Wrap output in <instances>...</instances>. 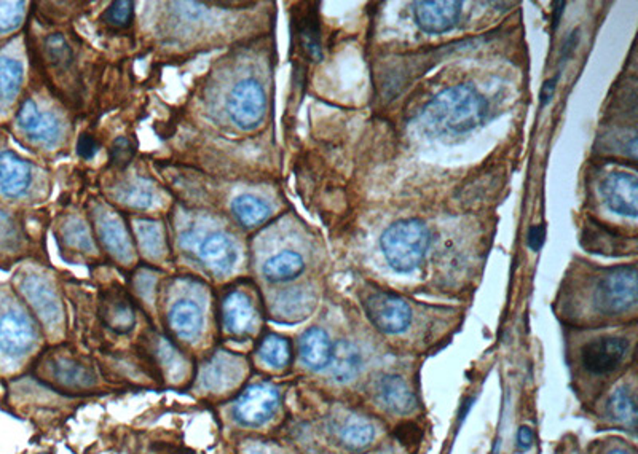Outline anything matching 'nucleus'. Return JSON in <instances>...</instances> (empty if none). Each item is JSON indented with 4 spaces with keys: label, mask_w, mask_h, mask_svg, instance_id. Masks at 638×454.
<instances>
[{
    "label": "nucleus",
    "mask_w": 638,
    "mask_h": 454,
    "mask_svg": "<svg viewBox=\"0 0 638 454\" xmlns=\"http://www.w3.org/2000/svg\"><path fill=\"white\" fill-rule=\"evenodd\" d=\"M488 102L473 85L444 89L424 108L428 127L437 133L465 134L486 121Z\"/></svg>",
    "instance_id": "1"
},
{
    "label": "nucleus",
    "mask_w": 638,
    "mask_h": 454,
    "mask_svg": "<svg viewBox=\"0 0 638 454\" xmlns=\"http://www.w3.org/2000/svg\"><path fill=\"white\" fill-rule=\"evenodd\" d=\"M430 242V230L424 222L405 219L386 228L380 247L394 272L411 273L424 263Z\"/></svg>",
    "instance_id": "2"
},
{
    "label": "nucleus",
    "mask_w": 638,
    "mask_h": 454,
    "mask_svg": "<svg viewBox=\"0 0 638 454\" xmlns=\"http://www.w3.org/2000/svg\"><path fill=\"white\" fill-rule=\"evenodd\" d=\"M637 292V268H614L599 281L595 291V306L603 315H622L635 308Z\"/></svg>",
    "instance_id": "3"
},
{
    "label": "nucleus",
    "mask_w": 638,
    "mask_h": 454,
    "mask_svg": "<svg viewBox=\"0 0 638 454\" xmlns=\"http://www.w3.org/2000/svg\"><path fill=\"white\" fill-rule=\"evenodd\" d=\"M266 110V91L259 82L246 78L235 85L228 96L227 112L236 127L245 131L259 127Z\"/></svg>",
    "instance_id": "4"
},
{
    "label": "nucleus",
    "mask_w": 638,
    "mask_h": 454,
    "mask_svg": "<svg viewBox=\"0 0 638 454\" xmlns=\"http://www.w3.org/2000/svg\"><path fill=\"white\" fill-rule=\"evenodd\" d=\"M369 321L382 334H404L412 321V311L404 298L392 292H375L364 302Z\"/></svg>",
    "instance_id": "5"
},
{
    "label": "nucleus",
    "mask_w": 638,
    "mask_h": 454,
    "mask_svg": "<svg viewBox=\"0 0 638 454\" xmlns=\"http://www.w3.org/2000/svg\"><path fill=\"white\" fill-rule=\"evenodd\" d=\"M631 345L622 336H603L584 345L581 349V366L592 377H608L620 368L626 360Z\"/></svg>",
    "instance_id": "6"
},
{
    "label": "nucleus",
    "mask_w": 638,
    "mask_h": 454,
    "mask_svg": "<svg viewBox=\"0 0 638 454\" xmlns=\"http://www.w3.org/2000/svg\"><path fill=\"white\" fill-rule=\"evenodd\" d=\"M279 402L278 389L272 385L260 383L243 392L235 407V417L243 426H260L272 417Z\"/></svg>",
    "instance_id": "7"
},
{
    "label": "nucleus",
    "mask_w": 638,
    "mask_h": 454,
    "mask_svg": "<svg viewBox=\"0 0 638 454\" xmlns=\"http://www.w3.org/2000/svg\"><path fill=\"white\" fill-rule=\"evenodd\" d=\"M462 15V2L422 0L413 4V18L426 34H444L455 27Z\"/></svg>",
    "instance_id": "8"
},
{
    "label": "nucleus",
    "mask_w": 638,
    "mask_h": 454,
    "mask_svg": "<svg viewBox=\"0 0 638 454\" xmlns=\"http://www.w3.org/2000/svg\"><path fill=\"white\" fill-rule=\"evenodd\" d=\"M601 195L614 214L635 219L638 214L637 177L627 172H612L601 185Z\"/></svg>",
    "instance_id": "9"
},
{
    "label": "nucleus",
    "mask_w": 638,
    "mask_h": 454,
    "mask_svg": "<svg viewBox=\"0 0 638 454\" xmlns=\"http://www.w3.org/2000/svg\"><path fill=\"white\" fill-rule=\"evenodd\" d=\"M36 343V330L27 315L18 311L0 315V351L10 357L27 353Z\"/></svg>",
    "instance_id": "10"
},
{
    "label": "nucleus",
    "mask_w": 638,
    "mask_h": 454,
    "mask_svg": "<svg viewBox=\"0 0 638 454\" xmlns=\"http://www.w3.org/2000/svg\"><path fill=\"white\" fill-rule=\"evenodd\" d=\"M18 127L32 139L44 142V144H55L59 138V121L51 114H42L38 110L36 102L27 99L19 108Z\"/></svg>",
    "instance_id": "11"
},
{
    "label": "nucleus",
    "mask_w": 638,
    "mask_h": 454,
    "mask_svg": "<svg viewBox=\"0 0 638 454\" xmlns=\"http://www.w3.org/2000/svg\"><path fill=\"white\" fill-rule=\"evenodd\" d=\"M31 185V164L15 151L0 153V190L4 195L18 198Z\"/></svg>",
    "instance_id": "12"
},
{
    "label": "nucleus",
    "mask_w": 638,
    "mask_h": 454,
    "mask_svg": "<svg viewBox=\"0 0 638 454\" xmlns=\"http://www.w3.org/2000/svg\"><path fill=\"white\" fill-rule=\"evenodd\" d=\"M198 257L211 272L225 274L232 272L238 255L234 241L230 240L227 234L213 233L202 241L198 247Z\"/></svg>",
    "instance_id": "13"
},
{
    "label": "nucleus",
    "mask_w": 638,
    "mask_h": 454,
    "mask_svg": "<svg viewBox=\"0 0 638 454\" xmlns=\"http://www.w3.org/2000/svg\"><path fill=\"white\" fill-rule=\"evenodd\" d=\"M222 317L230 334L247 335L256 321L253 303L243 292H232L222 303Z\"/></svg>",
    "instance_id": "14"
},
{
    "label": "nucleus",
    "mask_w": 638,
    "mask_h": 454,
    "mask_svg": "<svg viewBox=\"0 0 638 454\" xmlns=\"http://www.w3.org/2000/svg\"><path fill=\"white\" fill-rule=\"evenodd\" d=\"M300 357L311 370H322L329 366L332 357V347L329 335L319 327L309 328L300 338Z\"/></svg>",
    "instance_id": "15"
},
{
    "label": "nucleus",
    "mask_w": 638,
    "mask_h": 454,
    "mask_svg": "<svg viewBox=\"0 0 638 454\" xmlns=\"http://www.w3.org/2000/svg\"><path fill=\"white\" fill-rule=\"evenodd\" d=\"M380 402L385 405L388 410L396 413H409L417 407L415 394L411 391L409 385L401 377L388 375L380 379L377 387Z\"/></svg>",
    "instance_id": "16"
},
{
    "label": "nucleus",
    "mask_w": 638,
    "mask_h": 454,
    "mask_svg": "<svg viewBox=\"0 0 638 454\" xmlns=\"http://www.w3.org/2000/svg\"><path fill=\"white\" fill-rule=\"evenodd\" d=\"M330 373L339 383H348L360 375L362 357L360 349L350 341H339L332 347L330 357Z\"/></svg>",
    "instance_id": "17"
},
{
    "label": "nucleus",
    "mask_w": 638,
    "mask_h": 454,
    "mask_svg": "<svg viewBox=\"0 0 638 454\" xmlns=\"http://www.w3.org/2000/svg\"><path fill=\"white\" fill-rule=\"evenodd\" d=\"M337 436L350 449H364L371 445L375 436L372 424L360 415L341 417L335 424Z\"/></svg>",
    "instance_id": "18"
},
{
    "label": "nucleus",
    "mask_w": 638,
    "mask_h": 454,
    "mask_svg": "<svg viewBox=\"0 0 638 454\" xmlns=\"http://www.w3.org/2000/svg\"><path fill=\"white\" fill-rule=\"evenodd\" d=\"M305 270V262L302 255L292 251L273 255L272 259L266 262L262 273L267 281L270 283H288L298 278Z\"/></svg>",
    "instance_id": "19"
},
{
    "label": "nucleus",
    "mask_w": 638,
    "mask_h": 454,
    "mask_svg": "<svg viewBox=\"0 0 638 454\" xmlns=\"http://www.w3.org/2000/svg\"><path fill=\"white\" fill-rule=\"evenodd\" d=\"M203 315L195 303L190 300L177 302L170 311V327L181 338H193L202 330Z\"/></svg>",
    "instance_id": "20"
},
{
    "label": "nucleus",
    "mask_w": 638,
    "mask_h": 454,
    "mask_svg": "<svg viewBox=\"0 0 638 454\" xmlns=\"http://www.w3.org/2000/svg\"><path fill=\"white\" fill-rule=\"evenodd\" d=\"M607 413L614 423L629 426L633 429L637 423V398L633 387L622 386L618 391H614L613 396L608 400Z\"/></svg>",
    "instance_id": "21"
},
{
    "label": "nucleus",
    "mask_w": 638,
    "mask_h": 454,
    "mask_svg": "<svg viewBox=\"0 0 638 454\" xmlns=\"http://www.w3.org/2000/svg\"><path fill=\"white\" fill-rule=\"evenodd\" d=\"M232 212L245 227H257L270 217V206L257 196L240 195L232 202Z\"/></svg>",
    "instance_id": "22"
},
{
    "label": "nucleus",
    "mask_w": 638,
    "mask_h": 454,
    "mask_svg": "<svg viewBox=\"0 0 638 454\" xmlns=\"http://www.w3.org/2000/svg\"><path fill=\"white\" fill-rule=\"evenodd\" d=\"M102 317L108 322L109 327L120 334H127L136 324V315L131 304L121 295H110V298L104 302Z\"/></svg>",
    "instance_id": "23"
},
{
    "label": "nucleus",
    "mask_w": 638,
    "mask_h": 454,
    "mask_svg": "<svg viewBox=\"0 0 638 454\" xmlns=\"http://www.w3.org/2000/svg\"><path fill=\"white\" fill-rule=\"evenodd\" d=\"M26 295L31 300L32 306L37 309L38 315H42V319L48 324L58 321L59 317V304H58L55 294L45 287L44 283H40L37 279L27 281L25 287Z\"/></svg>",
    "instance_id": "24"
},
{
    "label": "nucleus",
    "mask_w": 638,
    "mask_h": 454,
    "mask_svg": "<svg viewBox=\"0 0 638 454\" xmlns=\"http://www.w3.org/2000/svg\"><path fill=\"white\" fill-rule=\"evenodd\" d=\"M99 234L109 253H114L115 257L121 260L130 257V242L120 222L114 217H104L99 225Z\"/></svg>",
    "instance_id": "25"
},
{
    "label": "nucleus",
    "mask_w": 638,
    "mask_h": 454,
    "mask_svg": "<svg viewBox=\"0 0 638 454\" xmlns=\"http://www.w3.org/2000/svg\"><path fill=\"white\" fill-rule=\"evenodd\" d=\"M260 359L275 368H283L291 360V345L285 336L267 335L259 346Z\"/></svg>",
    "instance_id": "26"
},
{
    "label": "nucleus",
    "mask_w": 638,
    "mask_h": 454,
    "mask_svg": "<svg viewBox=\"0 0 638 454\" xmlns=\"http://www.w3.org/2000/svg\"><path fill=\"white\" fill-rule=\"evenodd\" d=\"M23 82V66L12 57H0V102L12 101Z\"/></svg>",
    "instance_id": "27"
},
{
    "label": "nucleus",
    "mask_w": 638,
    "mask_h": 454,
    "mask_svg": "<svg viewBox=\"0 0 638 454\" xmlns=\"http://www.w3.org/2000/svg\"><path fill=\"white\" fill-rule=\"evenodd\" d=\"M311 308H313V300L307 292L300 291V289L285 292L279 298V315L289 319V321H296V319H302L305 315H309Z\"/></svg>",
    "instance_id": "28"
},
{
    "label": "nucleus",
    "mask_w": 638,
    "mask_h": 454,
    "mask_svg": "<svg viewBox=\"0 0 638 454\" xmlns=\"http://www.w3.org/2000/svg\"><path fill=\"white\" fill-rule=\"evenodd\" d=\"M53 375L59 383L66 386H89L93 383V375L85 366L74 364L70 360L63 359L57 362Z\"/></svg>",
    "instance_id": "29"
},
{
    "label": "nucleus",
    "mask_w": 638,
    "mask_h": 454,
    "mask_svg": "<svg viewBox=\"0 0 638 454\" xmlns=\"http://www.w3.org/2000/svg\"><path fill=\"white\" fill-rule=\"evenodd\" d=\"M133 15V2H130V0H120V2H114L112 5L109 6L102 19H104L109 26H114V27H127V26L131 25Z\"/></svg>",
    "instance_id": "30"
},
{
    "label": "nucleus",
    "mask_w": 638,
    "mask_h": 454,
    "mask_svg": "<svg viewBox=\"0 0 638 454\" xmlns=\"http://www.w3.org/2000/svg\"><path fill=\"white\" fill-rule=\"evenodd\" d=\"M300 42H302V46H304L307 53L310 55L311 57H321V42H319V29H318L317 19L309 18L305 19L302 26H300Z\"/></svg>",
    "instance_id": "31"
},
{
    "label": "nucleus",
    "mask_w": 638,
    "mask_h": 454,
    "mask_svg": "<svg viewBox=\"0 0 638 454\" xmlns=\"http://www.w3.org/2000/svg\"><path fill=\"white\" fill-rule=\"evenodd\" d=\"M25 16L23 2H0V32L16 29Z\"/></svg>",
    "instance_id": "32"
},
{
    "label": "nucleus",
    "mask_w": 638,
    "mask_h": 454,
    "mask_svg": "<svg viewBox=\"0 0 638 454\" xmlns=\"http://www.w3.org/2000/svg\"><path fill=\"white\" fill-rule=\"evenodd\" d=\"M45 45H47V53H48V57H50L53 63L59 64V66H66V64L70 63L72 51H70L69 45H68L66 38L61 34L50 36V37L47 38Z\"/></svg>",
    "instance_id": "33"
},
{
    "label": "nucleus",
    "mask_w": 638,
    "mask_h": 454,
    "mask_svg": "<svg viewBox=\"0 0 638 454\" xmlns=\"http://www.w3.org/2000/svg\"><path fill=\"white\" fill-rule=\"evenodd\" d=\"M134 155V147L131 142L128 139H117L115 140L114 149H112V163L119 164V166H127L131 158Z\"/></svg>",
    "instance_id": "34"
},
{
    "label": "nucleus",
    "mask_w": 638,
    "mask_h": 454,
    "mask_svg": "<svg viewBox=\"0 0 638 454\" xmlns=\"http://www.w3.org/2000/svg\"><path fill=\"white\" fill-rule=\"evenodd\" d=\"M125 201L133 204V206H138V208H149L152 204V193L149 190L144 189V187H131L128 190L127 200Z\"/></svg>",
    "instance_id": "35"
},
{
    "label": "nucleus",
    "mask_w": 638,
    "mask_h": 454,
    "mask_svg": "<svg viewBox=\"0 0 638 454\" xmlns=\"http://www.w3.org/2000/svg\"><path fill=\"white\" fill-rule=\"evenodd\" d=\"M99 150V144L98 140L93 138V136H89V134H83L82 138L78 139V144H77V153L83 158V160H91L95 157L96 153Z\"/></svg>",
    "instance_id": "36"
},
{
    "label": "nucleus",
    "mask_w": 638,
    "mask_h": 454,
    "mask_svg": "<svg viewBox=\"0 0 638 454\" xmlns=\"http://www.w3.org/2000/svg\"><path fill=\"white\" fill-rule=\"evenodd\" d=\"M544 238H546V227L544 225H537L530 230L528 233V246H530L531 251L538 253L544 244Z\"/></svg>",
    "instance_id": "37"
},
{
    "label": "nucleus",
    "mask_w": 638,
    "mask_h": 454,
    "mask_svg": "<svg viewBox=\"0 0 638 454\" xmlns=\"http://www.w3.org/2000/svg\"><path fill=\"white\" fill-rule=\"evenodd\" d=\"M518 449H528L533 443V432L528 428H520L518 436Z\"/></svg>",
    "instance_id": "38"
},
{
    "label": "nucleus",
    "mask_w": 638,
    "mask_h": 454,
    "mask_svg": "<svg viewBox=\"0 0 638 454\" xmlns=\"http://www.w3.org/2000/svg\"><path fill=\"white\" fill-rule=\"evenodd\" d=\"M608 454H631L627 453V451H624V449H613V451H610Z\"/></svg>",
    "instance_id": "39"
}]
</instances>
